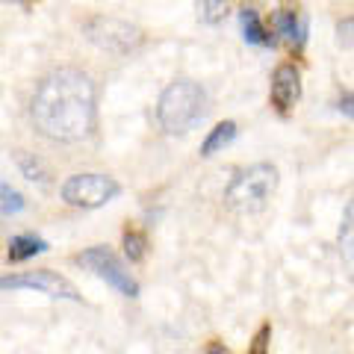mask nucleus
<instances>
[{"label":"nucleus","instance_id":"obj_15","mask_svg":"<svg viewBox=\"0 0 354 354\" xmlns=\"http://www.w3.org/2000/svg\"><path fill=\"white\" fill-rule=\"evenodd\" d=\"M198 9H201V18L207 24H216V21H221L227 12V0H201Z\"/></svg>","mask_w":354,"mask_h":354},{"label":"nucleus","instance_id":"obj_11","mask_svg":"<svg viewBox=\"0 0 354 354\" xmlns=\"http://www.w3.org/2000/svg\"><path fill=\"white\" fill-rule=\"evenodd\" d=\"M236 136V124L234 121H221V124H216L213 130H209V136L204 139V145H201V157H213L216 151H221L225 145H230Z\"/></svg>","mask_w":354,"mask_h":354},{"label":"nucleus","instance_id":"obj_12","mask_svg":"<svg viewBox=\"0 0 354 354\" xmlns=\"http://www.w3.org/2000/svg\"><path fill=\"white\" fill-rule=\"evenodd\" d=\"M41 251H48V242L39 239V236H15L9 242V260L12 263H24Z\"/></svg>","mask_w":354,"mask_h":354},{"label":"nucleus","instance_id":"obj_13","mask_svg":"<svg viewBox=\"0 0 354 354\" xmlns=\"http://www.w3.org/2000/svg\"><path fill=\"white\" fill-rule=\"evenodd\" d=\"M339 251L354 269V201L346 207V216H342V225H339Z\"/></svg>","mask_w":354,"mask_h":354},{"label":"nucleus","instance_id":"obj_10","mask_svg":"<svg viewBox=\"0 0 354 354\" xmlns=\"http://www.w3.org/2000/svg\"><path fill=\"white\" fill-rule=\"evenodd\" d=\"M242 32H245V41L248 44H260V48H269V44H274V39L266 32L260 15L254 12V9H242Z\"/></svg>","mask_w":354,"mask_h":354},{"label":"nucleus","instance_id":"obj_9","mask_svg":"<svg viewBox=\"0 0 354 354\" xmlns=\"http://www.w3.org/2000/svg\"><path fill=\"white\" fill-rule=\"evenodd\" d=\"M272 24H274V32H278V36L286 44H292V48H301V44H304L307 27H304V18L301 15H295V12H278Z\"/></svg>","mask_w":354,"mask_h":354},{"label":"nucleus","instance_id":"obj_3","mask_svg":"<svg viewBox=\"0 0 354 354\" xmlns=\"http://www.w3.org/2000/svg\"><path fill=\"white\" fill-rule=\"evenodd\" d=\"M274 186H278V169L269 162H257L236 171V177L225 189V201L236 213H260L269 204Z\"/></svg>","mask_w":354,"mask_h":354},{"label":"nucleus","instance_id":"obj_20","mask_svg":"<svg viewBox=\"0 0 354 354\" xmlns=\"http://www.w3.org/2000/svg\"><path fill=\"white\" fill-rule=\"evenodd\" d=\"M339 113H346V115H351V118H354V92L339 97Z\"/></svg>","mask_w":354,"mask_h":354},{"label":"nucleus","instance_id":"obj_19","mask_svg":"<svg viewBox=\"0 0 354 354\" xmlns=\"http://www.w3.org/2000/svg\"><path fill=\"white\" fill-rule=\"evenodd\" d=\"M269 337H272V328L263 325L260 334H257V339H254V348H251L248 354H266V351H269Z\"/></svg>","mask_w":354,"mask_h":354},{"label":"nucleus","instance_id":"obj_17","mask_svg":"<svg viewBox=\"0 0 354 354\" xmlns=\"http://www.w3.org/2000/svg\"><path fill=\"white\" fill-rule=\"evenodd\" d=\"M124 251L133 263H139L145 257V236L142 234H124Z\"/></svg>","mask_w":354,"mask_h":354},{"label":"nucleus","instance_id":"obj_1","mask_svg":"<svg viewBox=\"0 0 354 354\" xmlns=\"http://www.w3.org/2000/svg\"><path fill=\"white\" fill-rule=\"evenodd\" d=\"M95 83L77 68H59L36 86L30 118L50 142H80L95 130Z\"/></svg>","mask_w":354,"mask_h":354},{"label":"nucleus","instance_id":"obj_2","mask_svg":"<svg viewBox=\"0 0 354 354\" xmlns=\"http://www.w3.org/2000/svg\"><path fill=\"white\" fill-rule=\"evenodd\" d=\"M207 115V92L195 80H174L160 95L157 121L169 136H183Z\"/></svg>","mask_w":354,"mask_h":354},{"label":"nucleus","instance_id":"obj_16","mask_svg":"<svg viewBox=\"0 0 354 354\" xmlns=\"http://www.w3.org/2000/svg\"><path fill=\"white\" fill-rule=\"evenodd\" d=\"M18 165L24 169V174L30 177V180H41V183H48V171H44V165L39 160H32L30 153H18Z\"/></svg>","mask_w":354,"mask_h":354},{"label":"nucleus","instance_id":"obj_22","mask_svg":"<svg viewBox=\"0 0 354 354\" xmlns=\"http://www.w3.org/2000/svg\"><path fill=\"white\" fill-rule=\"evenodd\" d=\"M18 3H21V0H18Z\"/></svg>","mask_w":354,"mask_h":354},{"label":"nucleus","instance_id":"obj_14","mask_svg":"<svg viewBox=\"0 0 354 354\" xmlns=\"http://www.w3.org/2000/svg\"><path fill=\"white\" fill-rule=\"evenodd\" d=\"M0 209H3V213H21V209H24V195L15 192L12 186L3 180H0Z\"/></svg>","mask_w":354,"mask_h":354},{"label":"nucleus","instance_id":"obj_8","mask_svg":"<svg viewBox=\"0 0 354 354\" xmlns=\"http://www.w3.org/2000/svg\"><path fill=\"white\" fill-rule=\"evenodd\" d=\"M298 97H301V74L295 65H281L272 77V104L281 113H290Z\"/></svg>","mask_w":354,"mask_h":354},{"label":"nucleus","instance_id":"obj_6","mask_svg":"<svg viewBox=\"0 0 354 354\" xmlns=\"http://www.w3.org/2000/svg\"><path fill=\"white\" fill-rule=\"evenodd\" d=\"M77 263L86 266V269H92L97 278H104L121 295H127V298H136L139 295V283L130 278V272L121 266V260L109 248H101V245L88 248V251H83L80 257H77Z\"/></svg>","mask_w":354,"mask_h":354},{"label":"nucleus","instance_id":"obj_7","mask_svg":"<svg viewBox=\"0 0 354 354\" xmlns=\"http://www.w3.org/2000/svg\"><path fill=\"white\" fill-rule=\"evenodd\" d=\"M0 290H39L44 295H57V298H71L77 301V290L74 286L59 278L57 272H21V274H6V278H0Z\"/></svg>","mask_w":354,"mask_h":354},{"label":"nucleus","instance_id":"obj_18","mask_svg":"<svg viewBox=\"0 0 354 354\" xmlns=\"http://www.w3.org/2000/svg\"><path fill=\"white\" fill-rule=\"evenodd\" d=\"M337 41L342 48H354V18H342L337 24Z\"/></svg>","mask_w":354,"mask_h":354},{"label":"nucleus","instance_id":"obj_4","mask_svg":"<svg viewBox=\"0 0 354 354\" xmlns=\"http://www.w3.org/2000/svg\"><path fill=\"white\" fill-rule=\"evenodd\" d=\"M83 30H86V36L92 44H97V48L106 50V53H118V57L121 53L136 50L142 44V30L127 24V21H118V18L95 15V18L86 21Z\"/></svg>","mask_w":354,"mask_h":354},{"label":"nucleus","instance_id":"obj_5","mask_svg":"<svg viewBox=\"0 0 354 354\" xmlns=\"http://www.w3.org/2000/svg\"><path fill=\"white\" fill-rule=\"evenodd\" d=\"M118 195V183L106 174H74L62 183V198L71 207L97 209Z\"/></svg>","mask_w":354,"mask_h":354},{"label":"nucleus","instance_id":"obj_21","mask_svg":"<svg viewBox=\"0 0 354 354\" xmlns=\"http://www.w3.org/2000/svg\"><path fill=\"white\" fill-rule=\"evenodd\" d=\"M207 354H230V351H227L225 346H221V342H213V346L207 348Z\"/></svg>","mask_w":354,"mask_h":354}]
</instances>
